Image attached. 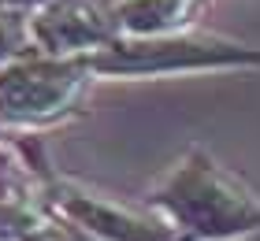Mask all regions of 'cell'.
Masks as SVG:
<instances>
[{"label":"cell","instance_id":"1","mask_svg":"<svg viewBox=\"0 0 260 241\" xmlns=\"http://www.w3.org/2000/svg\"><path fill=\"white\" fill-rule=\"evenodd\" d=\"M149 204L186 241L231 237L260 226V197L205 149L186 152L149 193Z\"/></svg>","mask_w":260,"mask_h":241},{"label":"cell","instance_id":"2","mask_svg":"<svg viewBox=\"0 0 260 241\" xmlns=\"http://www.w3.org/2000/svg\"><path fill=\"white\" fill-rule=\"evenodd\" d=\"M101 71L112 75H182V71H223V67H260V48L227 41L219 33L175 30L152 38L108 41L97 59Z\"/></svg>","mask_w":260,"mask_h":241},{"label":"cell","instance_id":"3","mask_svg":"<svg viewBox=\"0 0 260 241\" xmlns=\"http://www.w3.org/2000/svg\"><path fill=\"white\" fill-rule=\"evenodd\" d=\"M212 241H260V226L256 230H245V234H231V237H212Z\"/></svg>","mask_w":260,"mask_h":241}]
</instances>
